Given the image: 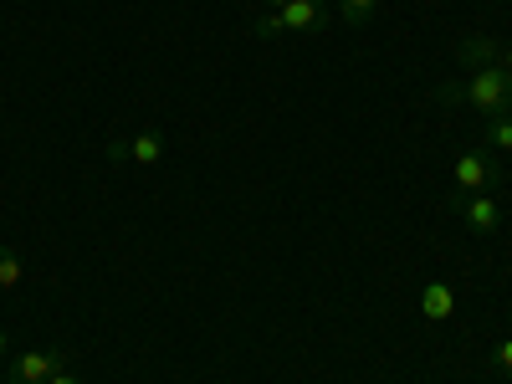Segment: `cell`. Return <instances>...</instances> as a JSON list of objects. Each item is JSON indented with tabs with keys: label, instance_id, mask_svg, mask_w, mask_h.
Returning a JSON list of instances; mask_svg holds the SVG:
<instances>
[{
	"label": "cell",
	"instance_id": "cell-1",
	"mask_svg": "<svg viewBox=\"0 0 512 384\" xmlns=\"http://www.w3.org/2000/svg\"><path fill=\"white\" fill-rule=\"evenodd\" d=\"M436 103H461V108H477V113H502L512 108V67L497 57L487 67H472L466 82H441L436 88Z\"/></svg>",
	"mask_w": 512,
	"mask_h": 384
},
{
	"label": "cell",
	"instance_id": "cell-2",
	"mask_svg": "<svg viewBox=\"0 0 512 384\" xmlns=\"http://www.w3.org/2000/svg\"><path fill=\"white\" fill-rule=\"evenodd\" d=\"M451 180H456L461 195H487V190L502 185V169L492 164V149H466L451 169Z\"/></svg>",
	"mask_w": 512,
	"mask_h": 384
},
{
	"label": "cell",
	"instance_id": "cell-3",
	"mask_svg": "<svg viewBox=\"0 0 512 384\" xmlns=\"http://www.w3.org/2000/svg\"><path fill=\"white\" fill-rule=\"evenodd\" d=\"M446 205H451L477 236H497V231H502V205H497L492 195H461V190H456V195H446Z\"/></svg>",
	"mask_w": 512,
	"mask_h": 384
},
{
	"label": "cell",
	"instance_id": "cell-4",
	"mask_svg": "<svg viewBox=\"0 0 512 384\" xmlns=\"http://www.w3.org/2000/svg\"><path fill=\"white\" fill-rule=\"evenodd\" d=\"M164 149H169V139L159 134V128H144V134H134V139H113L108 144V159L113 164H123V159H134V164H159L164 159Z\"/></svg>",
	"mask_w": 512,
	"mask_h": 384
},
{
	"label": "cell",
	"instance_id": "cell-5",
	"mask_svg": "<svg viewBox=\"0 0 512 384\" xmlns=\"http://www.w3.org/2000/svg\"><path fill=\"white\" fill-rule=\"evenodd\" d=\"M277 16H282V31H303V36H313V31H323L333 21L328 0H287Z\"/></svg>",
	"mask_w": 512,
	"mask_h": 384
},
{
	"label": "cell",
	"instance_id": "cell-6",
	"mask_svg": "<svg viewBox=\"0 0 512 384\" xmlns=\"http://www.w3.org/2000/svg\"><path fill=\"white\" fill-rule=\"evenodd\" d=\"M11 369H16V384H47L57 369H67V354L62 349H26Z\"/></svg>",
	"mask_w": 512,
	"mask_h": 384
},
{
	"label": "cell",
	"instance_id": "cell-7",
	"mask_svg": "<svg viewBox=\"0 0 512 384\" xmlns=\"http://www.w3.org/2000/svg\"><path fill=\"white\" fill-rule=\"evenodd\" d=\"M420 318H431V323L456 318V287L446 277H431V282L420 287Z\"/></svg>",
	"mask_w": 512,
	"mask_h": 384
},
{
	"label": "cell",
	"instance_id": "cell-8",
	"mask_svg": "<svg viewBox=\"0 0 512 384\" xmlns=\"http://www.w3.org/2000/svg\"><path fill=\"white\" fill-rule=\"evenodd\" d=\"M497 52H502V47H497L492 36H482V31H477V36H466V41H456V62H461L466 72H472V67H487V62H497Z\"/></svg>",
	"mask_w": 512,
	"mask_h": 384
},
{
	"label": "cell",
	"instance_id": "cell-9",
	"mask_svg": "<svg viewBox=\"0 0 512 384\" xmlns=\"http://www.w3.org/2000/svg\"><path fill=\"white\" fill-rule=\"evenodd\" d=\"M482 144H487L492 154H512V108H502V113H492V118H487Z\"/></svg>",
	"mask_w": 512,
	"mask_h": 384
},
{
	"label": "cell",
	"instance_id": "cell-10",
	"mask_svg": "<svg viewBox=\"0 0 512 384\" xmlns=\"http://www.w3.org/2000/svg\"><path fill=\"white\" fill-rule=\"evenodd\" d=\"M26 282V267H21V256L11 246H0V292H16Z\"/></svg>",
	"mask_w": 512,
	"mask_h": 384
},
{
	"label": "cell",
	"instance_id": "cell-11",
	"mask_svg": "<svg viewBox=\"0 0 512 384\" xmlns=\"http://www.w3.org/2000/svg\"><path fill=\"white\" fill-rule=\"evenodd\" d=\"M379 11V0H338V21L344 26H369Z\"/></svg>",
	"mask_w": 512,
	"mask_h": 384
},
{
	"label": "cell",
	"instance_id": "cell-12",
	"mask_svg": "<svg viewBox=\"0 0 512 384\" xmlns=\"http://www.w3.org/2000/svg\"><path fill=\"white\" fill-rule=\"evenodd\" d=\"M256 36L277 41V36H282V16H277V11H262V16H256Z\"/></svg>",
	"mask_w": 512,
	"mask_h": 384
},
{
	"label": "cell",
	"instance_id": "cell-13",
	"mask_svg": "<svg viewBox=\"0 0 512 384\" xmlns=\"http://www.w3.org/2000/svg\"><path fill=\"white\" fill-rule=\"evenodd\" d=\"M492 364H497L502 374H512V338H502V344L492 349Z\"/></svg>",
	"mask_w": 512,
	"mask_h": 384
},
{
	"label": "cell",
	"instance_id": "cell-14",
	"mask_svg": "<svg viewBox=\"0 0 512 384\" xmlns=\"http://www.w3.org/2000/svg\"><path fill=\"white\" fill-rule=\"evenodd\" d=\"M47 384H82V374H77V369H57Z\"/></svg>",
	"mask_w": 512,
	"mask_h": 384
},
{
	"label": "cell",
	"instance_id": "cell-15",
	"mask_svg": "<svg viewBox=\"0 0 512 384\" xmlns=\"http://www.w3.org/2000/svg\"><path fill=\"white\" fill-rule=\"evenodd\" d=\"M256 6H262V11H282V6H287V0H256Z\"/></svg>",
	"mask_w": 512,
	"mask_h": 384
},
{
	"label": "cell",
	"instance_id": "cell-16",
	"mask_svg": "<svg viewBox=\"0 0 512 384\" xmlns=\"http://www.w3.org/2000/svg\"><path fill=\"white\" fill-rule=\"evenodd\" d=\"M11 354V333H0V359H6Z\"/></svg>",
	"mask_w": 512,
	"mask_h": 384
},
{
	"label": "cell",
	"instance_id": "cell-17",
	"mask_svg": "<svg viewBox=\"0 0 512 384\" xmlns=\"http://www.w3.org/2000/svg\"><path fill=\"white\" fill-rule=\"evenodd\" d=\"M497 57H502V62H507V67H512V47H502V52H497Z\"/></svg>",
	"mask_w": 512,
	"mask_h": 384
}]
</instances>
